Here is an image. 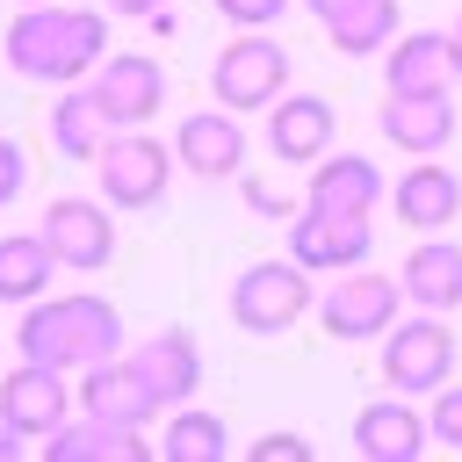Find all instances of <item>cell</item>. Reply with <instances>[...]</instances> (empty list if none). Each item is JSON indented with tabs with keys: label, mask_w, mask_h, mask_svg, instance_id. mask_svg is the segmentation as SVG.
<instances>
[{
	"label": "cell",
	"mask_w": 462,
	"mask_h": 462,
	"mask_svg": "<svg viewBox=\"0 0 462 462\" xmlns=\"http://www.w3.org/2000/svg\"><path fill=\"white\" fill-rule=\"evenodd\" d=\"M426 433H433L440 448H462V383H455V375L433 390V404H426Z\"/></svg>",
	"instance_id": "cell-28"
},
{
	"label": "cell",
	"mask_w": 462,
	"mask_h": 462,
	"mask_svg": "<svg viewBox=\"0 0 462 462\" xmlns=\"http://www.w3.org/2000/svg\"><path fill=\"white\" fill-rule=\"evenodd\" d=\"M404 303H419V310H455L462 303V245H448V238H419L411 253H404Z\"/></svg>",
	"instance_id": "cell-21"
},
{
	"label": "cell",
	"mask_w": 462,
	"mask_h": 462,
	"mask_svg": "<svg viewBox=\"0 0 462 462\" xmlns=\"http://www.w3.org/2000/svg\"><path fill=\"white\" fill-rule=\"evenodd\" d=\"M130 361H137V375L152 383V397L159 404H188L195 390H202V354H195V332H152L144 346H130Z\"/></svg>",
	"instance_id": "cell-20"
},
{
	"label": "cell",
	"mask_w": 462,
	"mask_h": 462,
	"mask_svg": "<svg viewBox=\"0 0 462 462\" xmlns=\"http://www.w3.org/2000/svg\"><path fill=\"white\" fill-rule=\"evenodd\" d=\"M14 346H22V361H43V368H72L65 310H58V303H29V310H22V325H14Z\"/></svg>",
	"instance_id": "cell-27"
},
{
	"label": "cell",
	"mask_w": 462,
	"mask_h": 462,
	"mask_svg": "<svg viewBox=\"0 0 462 462\" xmlns=\"http://www.w3.org/2000/svg\"><path fill=\"white\" fill-rule=\"evenodd\" d=\"M375 202H383V173L361 152H325L303 188V209H325V217H368Z\"/></svg>",
	"instance_id": "cell-15"
},
{
	"label": "cell",
	"mask_w": 462,
	"mask_h": 462,
	"mask_svg": "<svg viewBox=\"0 0 462 462\" xmlns=\"http://www.w3.org/2000/svg\"><path fill=\"white\" fill-rule=\"evenodd\" d=\"M455 51H462V22H455Z\"/></svg>",
	"instance_id": "cell-36"
},
{
	"label": "cell",
	"mask_w": 462,
	"mask_h": 462,
	"mask_svg": "<svg viewBox=\"0 0 462 462\" xmlns=\"http://www.w3.org/2000/svg\"><path fill=\"white\" fill-rule=\"evenodd\" d=\"M383 137L411 159H433L448 137H455V101L448 94H383Z\"/></svg>",
	"instance_id": "cell-18"
},
{
	"label": "cell",
	"mask_w": 462,
	"mask_h": 462,
	"mask_svg": "<svg viewBox=\"0 0 462 462\" xmlns=\"http://www.w3.org/2000/svg\"><path fill=\"white\" fill-rule=\"evenodd\" d=\"M22 180H29V159H22V144H14V137H0V209L22 195Z\"/></svg>",
	"instance_id": "cell-31"
},
{
	"label": "cell",
	"mask_w": 462,
	"mask_h": 462,
	"mask_svg": "<svg viewBox=\"0 0 462 462\" xmlns=\"http://www.w3.org/2000/svg\"><path fill=\"white\" fill-rule=\"evenodd\" d=\"M108 7H116V14H144V22L159 14V0H108Z\"/></svg>",
	"instance_id": "cell-35"
},
{
	"label": "cell",
	"mask_w": 462,
	"mask_h": 462,
	"mask_svg": "<svg viewBox=\"0 0 462 462\" xmlns=\"http://www.w3.org/2000/svg\"><path fill=\"white\" fill-rule=\"evenodd\" d=\"M14 7H43V0H14Z\"/></svg>",
	"instance_id": "cell-37"
},
{
	"label": "cell",
	"mask_w": 462,
	"mask_h": 462,
	"mask_svg": "<svg viewBox=\"0 0 462 462\" xmlns=\"http://www.w3.org/2000/svg\"><path fill=\"white\" fill-rule=\"evenodd\" d=\"M224 455H231V433H224L217 411L180 404V411L166 419V462H224Z\"/></svg>",
	"instance_id": "cell-26"
},
{
	"label": "cell",
	"mask_w": 462,
	"mask_h": 462,
	"mask_svg": "<svg viewBox=\"0 0 462 462\" xmlns=\"http://www.w3.org/2000/svg\"><path fill=\"white\" fill-rule=\"evenodd\" d=\"M43 455H51V462H144L152 440H144V426H116V419L79 411V419H65L58 433H43Z\"/></svg>",
	"instance_id": "cell-17"
},
{
	"label": "cell",
	"mask_w": 462,
	"mask_h": 462,
	"mask_svg": "<svg viewBox=\"0 0 462 462\" xmlns=\"http://www.w3.org/2000/svg\"><path fill=\"white\" fill-rule=\"evenodd\" d=\"M101 58H108V14H94V7L43 0V7H22V14L7 22V65H14L22 79L72 87V79H87Z\"/></svg>",
	"instance_id": "cell-1"
},
{
	"label": "cell",
	"mask_w": 462,
	"mask_h": 462,
	"mask_svg": "<svg viewBox=\"0 0 462 462\" xmlns=\"http://www.w3.org/2000/svg\"><path fill=\"white\" fill-rule=\"evenodd\" d=\"M318 303V289H310V267L303 260H253L238 282H231V325L238 332H289L303 310Z\"/></svg>",
	"instance_id": "cell-3"
},
{
	"label": "cell",
	"mask_w": 462,
	"mask_h": 462,
	"mask_svg": "<svg viewBox=\"0 0 462 462\" xmlns=\"http://www.w3.org/2000/svg\"><path fill=\"white\" fill-rule=\"evenodd\" d=\"M455 375V332L440 310H419V318H397L383 332V383L397 397H433L440 383Z\"/></svg>",
	"instance_id": "cell-4"
},
{
	"label": "cell",
	"mask_w": 462,
	"mask_h": 462,
	"mask_svg": "<svg viewBox=\"0 0 462 462\" xmlns=\"http://www.w3.org/2000/svg\"><path fill=\"white\" fill-rule=\"evenodd\" d=\"M101 144H108V116L94 108V94L87 87L58 94V108H51V152L58 159H101Z\"/></svg>",
	"instance_id": "cell-24"
},
{
	"label": "cell",
	"mask_w": 462,
	"mask_h": 462,
	"mask_svg": "<svg viewBox=\"0 0 462 462\" xmlns=\"http://www.w3.org/2000/svg\"><path fill=\"white\" fill-rule=\"evenodd\" d=\"M332 130H339V116L325 94H282L267 108V152L282 166H318L332 152Z\"/></svg>",
	"instance_id": "cell-12"
},
{
	"label": "cell",
	"mask_w": 462,
	"mask_h": 462,
	"mask_svg": "<svg viewBox=\"0 0 462 462\" xmlns=\"http://www.w3.org/2000/svg\"><path fill=\"white\" fill-rule=\"evenodd\" d=\"M22 448H29V433H22V426H7V419H0V462H14V455H22Z\"/></svg>",
	"instance_id": "cell-34"
},
{
	"label": "cell",
	"mask_w": 462,
	"mask_h": 462,
	"mask_svg": "<svg viewBox=\"0 0 462 462\" xmlns=\"http://www.w3.org/2000/svg\"><path fill=\"white\" fill-rule=\"evenodd\" d=\"M79 411V390H65V368H43V361H22L0 375V419L22 426L29 440L58 433L65 419Z\"/></svg>",
	"instance_id": "cell-9"
},
{
	"label": "cell",
	"mask_w": 462,
	"mask_h": 462,
	"mask_svg": "<svg viewBox=\"0 0 462 462\" xmlns=\"http://www.w3.org/2000/svg\"><path fill=\"white\" fill-rule=\"evenodd\" d=\"M58 310H65V339H72V368H94V361H116L123 354V318H116V303L108 296H58Z\"/></svg>",
	"instance_id": "cell-22"
},
{
	"label": "cell",
	"mask_w": 462,
	"mask_h": 462,
	"mask_svg": "<svg viewBox=\"0 0 462 462\" xmlns=\"http://www.w3.org/2000/svg\"><path fill=\"white\" fill-rule=\"evenodd\" d=\"M51 267H58V253L43 231H7L0 238V303H36L51 289Z\"/></svg>",
	"instance_id": "cell-23"
},
{
	"label": "cell",
	"mask_w": 462,
	"mask_h": 462,
	"mask_svg": "<svg viewBox=\"0 0 462 462\" xmlns=\"http://www.w3.org/2000/svg\"><path fill=\"white\" fill-rule=\"evenodd\" d=\"M245 455H253V462H310V440H303V433H260Z\"/></svg>",
	"instance_id": "cell-30"
},
{
	"label": "cell",
	"mask_w": 462,
	"mask_h": 462,
	"mask_svg": "<svg viewBox=\"0 0 462 462\" xmlns=\"http://www.w3.org/2000/svg\"><path fill=\"white\" fill-rule=\"evenodd\" d=\"M36 231L51 238L58 267L94 274V267H108V260H116V224H108V209H101V202H87V195H58V202L43 209V224H36Z\"/></svg>",
	"instance_id": "cell-10"
},
{
	"label": "cell",
	"mask_w": 462,
	"mask_h": 462,
	"mask_svg": "<svg viewBox=\"0 0 462 462\" xmlns=\"http://www.w3.org/2000/svg\"><path fill=\"white\" fill-rule=\"evenodd\" d=\"M426 411L419 404H397V397H383V404H361L354 411V448H361V462H419L426 455Z\"/></svg>",
	"instance_id": "cell-16"
},
{
	"label": "cell",
	"mask_w": 462,
	"mask_h": 462,
	"mask_svg": "<svg viewBox=\"0 0 462 462\" xmlns=\"http://www.w3.org/2000/svg\"><path fill=\"white\" fill-rule=\"evenodd\" d=\"M325 43H332L339 58H375V51H390V43H397V0H361V7H346V14L325 29Z\"/></svg>",
	"instance_id": "cell-25"
},
{
	"label": "cell",
	"mask_w": 462,
	"mask_h": 462,
	"mask_svg": "<svg viewBox=\"0 0 462 462\" xmlns=\"http://www.w3.org/2000/svg\"><path fill=\"white\" fill-rule=\"evenodd\" d=\"M455 72H462V51H455V36H440V29H411V36H397L390 58H383L390 94H448Z\"/></svg>",
	"instance_id": "cell-14"
},
{
	"label": "cell",
	"mask_w": 462,
	"mask_h": 462,
	"mask_svg": "<svg viewBox=\"0 0 462 462\" xmlns=\"http://www.w3.org/2000/svg\"><path fill=\"white\" fill-rule=\"evenodd\" d=\"M217 14H224V22H238V29H267V22H282V14H289V0H217Z\"/></svg>",
	"instance_id": "cell-29"
},
{
	"label": "cell",
	"mask_w": 462,
	"mask_h": 462,
	"mask_svg": "<svg viewBox=\"0 0 462 462\" xmlns=\"http://www.w3.org/2000/svg\"><path fill=\"white\" fill-rule=\"evenodd\" d=\"M173 159H180L188 173H202V180H231V173H245V130H238V116H231L224 101L180 116V130H173Z\"/></svg>",
	"instance_id": "cell-11"
},
{
	"label": "cell",
	"mask_w": 462,
	"mask_h": 462,
	"mask_svg": "<svg viewBox=\"0 0 462 462\" xmlns=\"http://www.w3.org/2000/svg\"><path fill=\"white\" fill-rule=\"evenodd\" d=\"M397 303H404V282L390 274H368V267H346L325 296H318V318L332 339H383L397 325Z\"/></svg>",
	"instance_id": "cell-6"
},
{
	"label": "cell",
	"mask_w": 462,
	"mask_h": 462,
	"mask_svg": "<svg viewBox=\"0 0 462 462\" xmlns=\"http://www.w3.org/2000/svg\"><path fill=\"white\" fill-rule=\"evenodd\" d=\"M209 94L231 108V116H253V108H274L289 94V51L267 36V29H245L217 51L209 65Z\"/></svg>",
	"instance_id": "cell-2"
},
{
	"label": "cell",
	"mask_w": 462,
	"mask_h": 462,
	"mask_svg": "<svg viewBox=\"0 0 462 462\" xmlns=\"http://www.w3.org/2000/svg\"><path fill=\"white\" fill-rule=\"evenodd\" d=\"M390 202H397V224H411V231H448V224L462 217V180H455L440 159H419L411 173H397Z\"/></svg>",
	"instance_id": "cell-19"
},
{
	"label": "cell",
	"mask_w": 462,
	"mask_h": 462,
	"mask_svg": "<svg viewBox=\"0 0 462 462\" xmlns=\"http://www.w3.org/2000/svg\"><path fill=\"white\" fill-rule=\"evenodd\" d=\"M87 94H94V108L108 116V130H144V123L166 108V72H159V58L116 51V58L94 65Z\"/></svg>",
	"instance_id": "cell-5"
},
{
	"label": "cell",
	"mask_w": 462,
	"mask_h": 462,
	"mask_svg": "<svg viewBox=\"0 0 462 462\" xmlns=\"http://www.w3.org/2000/svg\"><path fill=\"white\" fill-rule=\"evenodd\" d=\"M303 7H310V14H318V29H332V22H339V14H346V7H361V0H303Z\"/></svg>",
	"instance_id": "cell-33"
},
{
	"label": "cell",
	"mask_w": 462,
	"mask_h": 462,
	"mask_svg": "<svg viewBox=\"0 0 462 462\" xmlns=\"http://www.w3.org/2000/svg\"><path fill=\"white\" fill-rule=\"evenodd\" d=\"M79 411H94V419H116V426H152L166 404L152 397V383L137 375V361H130V354H116V361H94V368H79Z\"/></svg>",
	"instance_id": "cell-13"
},
{
	"label": "cell",
	"mask_w": 462,
	"mask_h": 462,
	"mask_svg": "<svg viewBox=\"0 0 462 462\" xmlns=\"http://www.w3.org/2000/svg\"><path fill=\"white\" fill-rule=\"evenodd\" d=\"M368 253H375L368 217H325V209H296V217H289V260H303L310 274L368 267Z\"/></svg>",
	"instance_id": "cell-8"
},
{
	"label": "cell",
	"mask_w": 462,
	"mask_h": 462,
	"mask_svg": "<svg viewBox=\"0 0 462 462\" xmlns=\"http://www.w3.org/2000/svg\"><path fill=\"white\" fill-rule=\"evenodd\" d=\"M101 188H108V209H152L159 195H166V180H173V159H166V144L159 137H144V130H116L108 144H101Z\"/></svg>",
	"instance_id": "cell-7"
},
{
	"label": "cell",
	"mask_w": 462,
	"mask_h": 462,
	"mask_svg": "<svg viewBox=\"0 0 462 462\" xmlns=\"http://www.w3.org/2000/svg\"><path fill=\"white\" fill-rule=\"evenodd\" d=\"M238 188H245V202H253V209H260V217H282V224H289V217H296V202H289V195H274V188H267V180H253V173H245V180H238Z\"/></svg>",
	"instance_id": "cell-32"
}]
</instances>
